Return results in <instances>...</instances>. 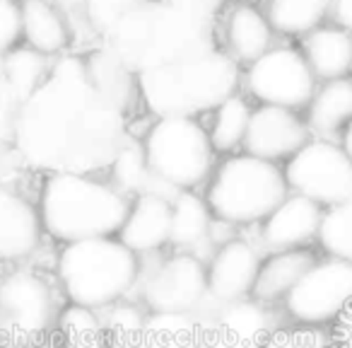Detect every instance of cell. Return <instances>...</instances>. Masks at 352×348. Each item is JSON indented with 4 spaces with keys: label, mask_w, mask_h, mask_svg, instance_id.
Instances as JSON below:
<instances>
[{
    "label": "cell",
    "mask_w": 352,
    "mask_h": 348,
    "mask_svg": "<svg viewBox=\"0 0 352 348\" xmlns=\"http://www.w3.org/2000/svg\"><path fill=\"white\" fill-rule=\"evenodd\" d=\"M333 0H268V22L289 37L311 34L331 12Z\"/></svg>",
    "instance_id": "30"
},
{
    "label": "cell",
    "mask_w": 352,
    "mask_h": 348,
    "mask_svg": "<svg viewBox=\"0 0 352 348\" xmlns=\"http://www.w3.org/2000/svg\"><path fill=\"white\" fill-rule=\"evenodd\" d=\"M206 331L196 314L150 312L142 348H198Z\"/></svg>",
    "instance_id": "29"
},
{
    "label": "cell",
    "mask_w": 352,
    "mask_h": 348,
    "mask_svg": "<svg viewBox=\"0 0 352 348\" xmlns=\"http://www.w3.org/2000/svg\"><path fill=\"white\" fill-rule=\"evenodd\" d=\"M323 213L326 211L311 198L289 192V196L256 227V240L265 254L314 247L318 242Z\"/></svg>",
    "instance_id": "15"
},
{
    "label": "cell",
    "mask_w": 352,
    "mask_h": 348,
    "mask_svg": "<svg viewBox=\"0 0 352 348\" xmlns=\"http://www.w3.org/2000/svg\"><path fill=\"white\" fill-rule=\"evenodd\" d=\"M171 198L162 192H145L131 198V208L118 230V240L138 256L169 252L171 242Z\"/></svg>",
    "instance_id": "16"
},
{
    "label": "cell",
    "mask_w": 352,
    "mask_h": 348,
    "mask_svg": "<svg viewBox=\"0 0 352 348\" xmlns=\"http://www.w3.org/2000/svg\"><path fill=\"white\" fill-rule=\"evenodd\" d=\"M280 324H285V317H283V312H280V307L265 305L256 298H244L230 305H220V309H217L210 327H220V329H225V331L246 338V341L263 346L265 338H268Z\"/></svg>",
    "instance_id": "24"
},
{
    "label": "cell",
    "mask_w": 352,
    "mask_h": 348,
    "mask_svg": "<svg viewBox=\"0 0 352 348\" xmlns=\"http://www.w3.org/2000/svg\"><path fill=\"white\" fill-rule=\"evenodd\" d=\"M352 307V264L321 254L280 305L285 322L331 329Z\"/></svg>",
    "instance_id": "9"
},
{
    "label": "cell",
    "mask_w": 352,
    "mask_h": 348,
    "mask_svg": "<svg viewBox=\"0 0 352 348\" xmlns=\"http://www.w3.org/2000/svg\"><path fill=\"white\" fill-rule=\"evenodd\" d=\"M10 3H22V0H10Z\"/></svg>",
    "instance_id": "41"
},
{
    "label": "cell",
    "mask_w": 352,
    "mask_h": 348,
    "mask_svg": "<svg viewBox=\"0 0 352 348\" xmlns=\"http://www.w3.org/2000/svg\"><path fill=\"white\" fill-rule=\"evenodd\" d=\"M198 348H263V346L246 341V338L225 331V329H220V327H208L206 331H203Z\"/></svg>",
    "instance_id": "37"
},
{
    "label": "cell",
    "mask_w": 352,
    "mask_h": 348,
    "mask_svg": "<svg viewBox=\"0 0 352 348\" xmlns=\"http://www.w3.org/2000/svg\"><path fill=\"white\" fill-rule=\"evenodd\" d=\"M142 150L164 192H203L220 155L201 116H157L142 131Z\"/></svg>",
    "instance_id": "7"
},
{
    "label": "cell",
    "mask_w": 352,
    "mask_h": 348,
    "mask_svg": "<svg viewBox=\"0 0 352 348\" xmlns=\"http://www.w3.org/2000/svg\"><path fill=\"white\" fill-rule=\"evenodd\" d=\"M241 65L222 49L138 75V94L152 116H206L239 92Z\"/></svg>",
    "instance_id": "2"
},
{
    "label": "cell",
    "mask_w": 352,
    "mask_h": 348,
    "mask_svg": "<svg viewBox=\"0 0 352 348\" xmlns=\"http://www.w3.org/2000/svg\"><path fill=\"white\" fill-rule=\"evenodd\" d=\"M273 32L268 15L249 3H236L227 10L222 22V51L246 68L273 49Z\"/></svg>",
    "instance_id": "18"
},
{
    "label": "cell",
    "mask_w": 352,
    "mask_h": 348,
    "mask_svg": "<svg viewBox=\"0 0 352 348\" xmlns=\"http://www.w3.org/2000/svg\"><path fill=\"white\" fill-rule=\"evenodd\" d=\"M135 298L150 312L201 314L210 303L206 261L171 249L142 256Z\"/></svg>",
    "instance_id": "8"
},
{
    "label": "cell",
    "mask_w": 352,
    "mask_h": 348,
    "mask_svg": "<svg viewBox=\"0 0 352 348\" xmlns=\"http://www.w3.org/2000/svg\"><path fill=\"white\" fill-rule=\"evenodd\" d=\"M58 348H109L104 338L102 312L80 305H65L56 327Z\"/></svg>",
    "instance_id": "31"
},
{
    "label": "cell",
    "mask_w": 352,
    "mask_h": 348,
    "mask_svg": "<svg viewBox=\"0 0 352 348\" xmlns=\"http://www.w3.org/2000/svg\"><path fill=\"white\" fill-rule=\"evenodd\" d=\"M283 170L289 192L311 198L323 211L352 196V157L336 141L311 138Z\"/></svg>",
    "instance_id": "11"
},
{
    "label": "cell",
    "mask_w": 352,
    "mask_h": 348,
    "mask_svg": "<svg viewBox=\"0 0 352 348\" xmlns=\"http://www.w3.org/2000/svg\"><path fill=\"white\" fill-rule=\"evenodd\" d=\"M107 46L135 75L217 49L212 25L174 10L164 0H150L123 17L107 37Z\"/></svg>",
    "instance_id": "3"
},
{
    "label": "cell",
    "mask_w": 352,
    "mask_h": 348,
    "mask_svg": "<svg viewBox=\"0 0 352 348\" xmlns=\"http://www.w3.org/2000/svg\"><path fill=\"white\" fill-rule=\"evenodd\" d=\"M307 126L311 136L333 141L352 123V78H340L316 88L307 107Z\"/></svg>",
    "instance_id": "22"
},
{
    "label": "cell",
    "mask_w": 352,
    "mask_h": 348,
    "mask_svg": "<svg viewBox=\"0 0 352 348\" xmlns=\"http://www.w3.org/2000/svg\"><path fill=\"white\" fill-rule=\"evenodd\" d=\"M49 73L51 65L46 56H41L39 51L30 49V46H15L0 61V80L17 107H22L27 99H32L44 88Z\"/></svg>",
    "instance_id": "26"
},
{
    "label": "cell",
    "mask_w": 352,
    "mask_h": 348,
    "mask_svg": "<svg viewBox=\"0 0 352 348\" xmlns=\"http://www.w3.org/2000/svg\"><path fill=\"white\" fill-rule=\"evenodd\" d=\"M22 41L41 56H60L70 46V27L63 12L51 0H22L20 3Z\"/></svg>",
    "instance_id": "21"
},
{
    "label": "cell",
    "mask_w": 352,
    "mask_h": 348,
    "mask_svg": "<svg viewBox=\"0 0 352 348\" xmlns=\"http://www.w3.org/2000/svg\"><path fill=\"white\" fill-rule=\"evenodd\" d=\"M36 201L46 237L58 247L118 235L131 208V198L107 174L82 170L46 172L36 187Z\"/></svg>",
    "instance_id": "1"
},
{
    "label": "cell",
    "mask_w": 352,
    "mask_h": 348,
    "mask_svg": "<svg viewBox=\"0 0 352 348\" xmlns=\"http://www.w3.org/2000/svg\"><path fill=\"white\" fill-rule=\"evenodd\" d=\"M0 348H3V346H0Z\"/></svg>",
    "instance_id": "43"
},
{
    "label": "cell",
    "mask_w": 352,
    "mask_h": 348,
    "mask_svg": "<svg viewBox=\"0 0 352 348\" xmlns=\"http://www.w3.org/2000/svg\"><path fill=\"white\" fill-rule=\"evenodd\" d=\"M104 172H107L109 182L121 194H126L128 198H135L140 194L150 192L152 184H155V174L147 165L140 141H123Z\"/></svg>",
    "instance_id": "28"
},
{
    "label": "cell",
    "mask_w": 352,
    "mask_h": 348,
    "mask_svg": "<svg viewBox=\"0 0 352 348\" xmlns=\"http://www.w3.org/2000/svg\"><path fill=\"white\" fill-rule=\"evenodd\" d=\"M309 141H311V131L307 126V119L299 116V112L258 104L251 114L244 152L283 165L297 155Z\"/></svg>",
    "instance_id": "14"
},
{
    "label": "cell",
    "mask_w": 352,
    "mask_h": 348,
    "mask_svg": "<svg viewBox=\"0 0 352 348\" xmlns=\"http://www.w3.org/2000/svg\"><path fill=\"white\" fill-rule=\"evenodd\" d=\"M316 245L321 254L352 264V196L338 206L326 208Z\"/></svg>",
    "instance_id": "32"
},
{
    "label": "cell",
    "mask_w": 352,
    "mask_h": 348,
    "mask_svg": "<svg viewBox=\"0 0 352 348\" xmlns=\"http://www.w3.org/2000/svg\"><path fill=\"white\" fill-rule=\"evenodd\" d=\"M20 39H22L20 3L0 0V61L15 49Z\"/></svg>",
    "instance_id": "35"
},
{
    "label": "cell",
    "mask_w": 352,
    "mask_h": 348,
    "mask_svg": "<svg viewBox=\"0 0 352 348\" xmlns=\"http://www.w3.org/2000/svg\"><path fill=\"white\" fill-rule=\"evenodd\" d=\"M49 242L36 194L12 182H0V266L34 264Z\"/></svg>",
    "instance_id": "12"
},
{
    "label": "cell",
    "mask_w": 352,
    "mask_h": 348,
    "mask_svg": "<svg viewBox=\"0 0 352 348\" xmlns=\"http://www.w3.org/2000/svg\"><path fill=\"white\" fill-rule=\"evenodd\" d=\"M215 216L203 192H179L171 198V252H184L208 261L212 247Z\"/></svg>",
    "instance_id": "17"
},
{
    "label": "cell",
    "mask_w": 352,
    "mask_h": 348,
    "mask_svg": "<svg viewBox=\"0 0 352 348\" xmlns=\"http://www.w3.org/2000/svg\"><path fill=\"white\" fill-rule=\"evenodd\" d=\"M251 114H254V104L244 92H234L206 114L203 123H206V131L217 155L227 157L244 150Z\"/></svg>",
    "instance_id": "25"
},
{
    "label": "cell",
    "mask_w": 352,
    "mask_h": 348,
    "mask_svg": "<svg viewBox=\"0 0 352 348\" xmlns=\"http://www.w3.org/2000/svg\"><path fill=\"white\" fill-rule=\"evenodd\" d=\"M164 3L193 20L206 22V25H212L227 6V0H164Z\"/></svg>",
    "instance_id": "36"
},
{
    "label": "cell",
    "mask_w": 352,
    "mask_h": 348,
    "mask_svg": "<svg viewBox=\"0 0 352 348\" xmlns=\"http://www.w3.org/2000/svg\"><path fill=\"white\" fill-rule=\"evenodd\" d=\"M263 348H333V341L328 329L285 322L265 338Z\"/></svg>",
    "instance_id": "34"
},
{
    "label": "cell",
    "mask_w": 352,
    "mask_h": 348,
    "mask_svg": "<svg viewBox=\"0 0 352 348\" xmlns=\"http://www.w3.org/2000/svg\"><path fill=\"white\" fill-rule=\"evenodd\" d=\"M328 331H331L333 348H352V307Z\"/></svg>",
    "instance_id": "38"
},
{
    "label": "cell",
    "mask_w": 352,
    "mask_h": 348,
    "mask_svg": "<svg viewBox=\"0 0 352 348\" xmlns=\"http://www.w3.org/2000/svg\"><path fill=\"white\" fill-rule=\"evenodd\" d=\"M318 256H321V252H316V247L270 252V254H265L251 298L280 307L285 303V298L294 290V285L316 264Z\"/></svg>",
    "instance_id": "19"
},
{
    "label": "cell",
    "mask_w": 352,
    "mask_h": 348,
    "mask_svg": "<svg viewBox=\"0 0 352 348\" xmlns=\"http://www.w3.org/2000/svg\"><path fill=\"white\" fill-rule=\"evenodd\" d=\"M331 15L338 22V27L352 34V0H333Z\"/></svg>",
    "instance_id": "39"
},
{
    "label": "cell",
    "mask_w": 352,
    "mask_h": 348,
    "mask_svg": "<svg viewBox=\"0 0 352 348\" xmlns=\"http://www.w3.org/2000/svg\"><path fill=\"white\" fill-rule=\"evenodd\" d=\"M65 298L51 266L20 264L0 274V346L41 348L54 341Z\"/></svg>",
    "instance_id": "5"
},
{
    "label": "cell",
    "mask_w": 352,
    "mask_h": 348,
    "mask_svg": "<svg viewBox=\"0 0 352 348\" xmlns=\"http://www.w3.org/2000/svg\"><path fill=\"white\" fill-rule=\"evenodd\" d=\"M147 3L150 0H82L89 25L102 37H109L121 25L123 17H128L138 8L147 6Z\"/></svg>",
    "instance_id": "33"
},
{
    "label": "cell",
    "mask_w": 352,
    "mask_h": 348,
    "mask_svg": "<svg viewBox=\"0 0 352 348\" xmlns=\"http://www.w3.org/2000/svg\"><path fill=\"white\" fill-rule=\"evenodd\" d=\"M85 63H87V78L94 94L109 109L126 116L131 112V107H135V102L140 99V94H138V75L109 46L92 51L85 59Z\"/></svg>",
    "instance_id": "20"
},
{
    "label": "cell",
    "mask_w": 352,
    "mask_h": 348,
    "mask_svg": "<svg viewBox=\"0 0 352 348\" xmlns=\"http://www.w3.org/2000/svg\"><path fill=\"white\" fill-rule=\"evenodd\" d=\"M342 147H345V152L352 157V123L345 128V133H342V143H340Z\"/></svg>",
    "instance_id": "40"
},
{
    "label": "cell",
    "mask_w": 352,
    "mask_h": 348,
    "mask_svg": "<svg viewBox=\"0 0 352 348\" xmlns=\"http://www.w3.org/2000/svg\"><path fill=\"white\" fill-rule=\"evenodd\" d=\"M241 88L258 104L302 112L316 92V75L299 49L273 46L241 70Z\"/></svg>",
    "instance_id": "10"
},
{
    "label": "cell",
    "mask_w": 352,
    "mask_h": 348,
    "mask_svg": "<svg viewBox=\"0 0 352 348\" xmlns=\"http://www.w3.org/2000/svg\"><path fill=\"white\" fill-rule=\"evenodd\" d=\"M54 276L65 303L102 312L135 295L140 259L116 235L92 237L60 245Z\"/></svg>",
    "instance_id": "4"
},
{
    "label": "cell",
    "mask_w": 352,
    "mask_h": 348,
    "mask_svg": "<svg viewBox=\"0 0 352 348\" xmlns=\"http://www.w3.org/2000/svg\"><path fill=\"white\" fill-rule=\"evenodd\" d=\"M302 54L321 83L347 78L352 70V34L342 27H318L307 34Z\"/></svg>",
    "instance_id": "23"
},
{
    "label": "cell",
    "mask_w": 352,
    "mask_h": 348,
    "mask_svg": "<svg viewBox=\"0 0 352 348\" xmlns=\"http://www.w3.org/2000/svg\"><path fill=\"white\" fill-rule=\"evenodd\" d=\"M263 247L256 237L236 235L220 245L206 261L208 293L217 305H230L254 295V285L263 264Z\"/></svg>",
    "instance_id": "13"
},
{
    "label": "cell",
    "mask_w": 352,
    "mask_h": 348,
    "mask_svg": "<svg viewBox=\"0 0 352 348\" xmlns=\"http://www.w3.org/2000/svg\"><path fill=\"white\" fill-rule=\"evenodd\" d=\"M150 309L133 295L102 309L104 338L109 348H142Z\"/></svg>",
    "instance_id": "27"
},
{
    "label": "cell",
    "mask_w": 352,
    "mask_h": 348,
    "mask_svg": "<svg viewBox=\"0 0 352 348\" xmlns=\"http://www.w3.org/2000/svg\"><path fill=\"white\" fill-rule=\"evenodd\" d=\"M0 274H3V266H0Z\"/></svg>",
    "instance_id": "42"
},
{
    "label": "cell",
    "mask_w": 352,
    "mask_h": 348,
    "mask_svg": "<svg viewBox=\"0 0 352 348\" xmlns=\"http://www.w3.org/2000/svg\"><path fill=\"white\" fill-rule=\"evenodd\" d=\"M203 196L217 221L241 230L258 227L289 196V187L283 167L241 150L220 157Z\"/></svg>",
    "instance_id": "6"
}]
</instances>
